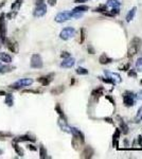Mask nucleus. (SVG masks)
<instances>
[{"mask_svg":"<svg viewBox=\"0 0 142 159\" xmlns=\"http://www.w3.org/2000/svg\"><path fill=\"white\" fill-rule=\"evenodd\" d=\"M142 47V39L138 36H135L134 38L130 40L128 47V51H127V56L128 57H132L135 56L137 53L139 52V50Z\"/></svg>","mask_w":142,"mask_h":159,"instance_id":"obj_1","label":"nucleus"},{"mask_svg":"<svg viewBox=\"0 0 142 159\" xmlns=\"http://www.w3.org/2000/svg\"><path fill=\"white\" fill-rule=\"evenodd\" d=\"M123 98V104L126 107H132L136 103V94L132 91H125L122 96Z\"/></svg>","mask_w":142,"mask_h":159,"instance_id":"obj_2","label":"nucleus"},{"mask_svg":"<svg viewBox=\"0 0 142 159\" xmlns=\"http://www.w3.org/2000/svg\"><path fill=\"white\" fill-rule=\"evenodd\" d=\"M5 14H0V40L5 42L7 40V23H5Z\"/></svg>","mask_w":142,"mask_h":159,"instance_id":"obj_3","label":"nucleus"},{"mask_svg":"<svg viewBox=\"0 0 142 159\" xmlns=\"http://www.w3.org/2000/svg\"><path fill=\"white\" fill-rule=\"evenodd\" d=\"M32 84H33V80H32V78H20V80L16 81L12 85H10V88L11 89H20V88H22V87L31 86Z\"/></svg>","mask_w":142,"mask_h":159,"instance_id":"obj_4","label":"nucleus"},{"mask_svg":"<svg viewBox=\"0 0 142 159\" xmlns=\"http://www.w3.org/2000/svg\"><path fill=\"white\" fill-rule=\"evenodd\" d=\"M30 66H31V68H34V69L43 68V59H41V56H40L38 53H34L33 55L31 56Z\"/></svg>","mask_w":142,"mask_h":159,"instance_id":"obj_5","label":"nucleus"},{"mask_svg":"<svg viewBox=\"0 0 142 159\" xmlns=\"http://www.w3.org/2000/svg\"><path fill=\"white\" fill-rule=\"evenodd\" d=\"M75 29L72 28V27H67L65 29H63L60 31V39H63V40H68V39L72 38L73 36L75 35Z\"/></svg>","mask_w":142,"mask_h":159,"instance_id":"obj_6","label":"nucleus"},{"mask_svg":"<svg viewBox=\"0 0 142 159\" xmlns=\"http://www.w3.org/2000/svg\"><path fill=\"white\" fill-rule=\"evenodd\" d=\"M71 18H72V12H60V13H58L56 15L54 20H55L56 23H62L67 21V20L71 19Z\"/></svg>","mask_w":142,"mask_h":159,"instance_id":"obj_7","label":"nucleus"},{"mask_svg":"<svg viewBox=\"0 0 142 159\" xmlns=\"http://www.w3.org/2000/svg\"><path fill=\"white\" fill-rule=\"evenodd\" d=\"M47 13V5L45 3H41V4H37L36 8L34 9V12H33V15L34 17H43L45 16Z\"/></svg>","mask_w":142,"mask_h":159,"instance_id":"obj_8","label":"nucleus"},{"mask_svg":"<svg viewBox=\"0 0 142 159\" xmlns=\"http://www.w3.org/2000/svg\"><path fill=\"white\" fill-rule=\"evenodd\" d=\"M93 155H94V149H93L91 146L88 145V146H85V147H84L81 157H82V158L87 159V158H91Z\"/></svg>","mask_w":142,"mask_h":159,"instance_id":"obj_9","label":"nucleus"},{"mask_svg":"<svg viewBox=\"0 0 142 159\" xmlns=\"http://www.w3.org/2000/svg\"><path fill=\"white\" fill-rule=\"evenodd\" d=\"M53 76L54 74H48V75H45V76H40V78H37V81L39 82L40 84L43 85V86H48V85L53 81Z\"/></svg>","mask_w":142,"mask_h":159,"instance_id":"obj_10","label":"nucleus"},{"mask_svg":"<svg viewBox=\"0 0 142 159\" xmlns=\"http://www.w3.org/2000/svg\"><path fill=\"white\" fill-rule=\"evenodd\" d=\"M75 64V59L73 57H68V59H64V61L60 63V67L62 68H71Z\"/></svg>","mask_w":142,"mask_h":159,"instance_id":"obj_11","label":"nucleus"},{"mask_svg":"<svg viewBox=\"0 0 142 159\" xmlns=\"http://www.w3.org/2000/svg\"><path fill=\"white\" fill-rule=\"evenodd\" d=\"M57 124H58V126L60 127V130H63V132L68 133V134L71 133V130H70V126H68V124H67L66 120H64V119H62V118H58Z\"/></svg>","mask_w":142,"mask_h":159,"instance_id":"obj_12","label":"nucleus"},{"mask_svg":"<svg viewBox=\"0 0 142 159\" xmlns=\"http://www.w3.org/2000/svg\"><path fill=\"white\" fill-rule=\"evenodd\" d=\"M70 130H71V133H70V134H72L73 137L79 138V140H82V141H84V142H85V136H84V134H83L81 130H77L76 127H70Z\"/></svg>","mask_w":142,"mask_h":159,"instance_id":"obj_13","label":"nucleus"},{"mask_svg":"<svg viewBox=\"0 0 142 159\" xmlns=\"http://www.w3.org/2000/svg\"><path fill=\"white\" fill-rule=\"evenodd\" d=\"M120 136H121V130H120V128H117L116 132L113 133V136H112V145L116 149H118V146H119Z\"/></svg>","mask_w":142,"mask_h":159,"instance_id":"obj_14","label":"nucleus"},{"mask_svg":"<svg viewBox=\"0 0 142 159\" xmlns=\"http://www.w3.org/2000/svg\"><path fill=\"white\" fill-rule=\"evenodd\" d=\"M13 61L12 56L7 53V52H0V62L5 63V64H11Z\"/></svg>","mask_w":142,"mask_h":159,"instance_id":"obj_15","label":"nucleus"},{"mask_svg":"<svg viewBox=\"0 0 142 159\" xmlns=\"http://www.w3.org/2000/svg\"><path fill=\"white\" fill-rule=\"evenodd\" d=\"M36 138L33 136H30V135H22V136L18 137L15 139V141L17 142H24V141H30V142H35Z\"/></svg>","mask_w":142,"mask_h":159,"instance_id":"obj_16","label":"nucleus"},{"mask_svg":"<svg viewBox=\"0 0 142 159\" xmlns=\"http://www.w3.org/2000/svg\"><path fill=\"white\" fill-rule=\"evenodd\" d=\"M104 74H105L106 76H108V78H112V80H115L116 83H120V82L122 81L120 74H118V73H113V72H109L107 71V70H105V71H104Z\"/></svg>","mask_w":142,"mask_h":159,"instance_id":"obj_17","label":"nucleus"},{"mask_svg":"<svg viewBox=\"0 0 142 159\" xmlns=\"http://www.w3.org/2000/svg\"><path fill=\"white\" fill-rule=\"evenodd\" d=\"M71 143H72L73 149H76V151H79V149H81L83 145H84V143H85V142H84V141H82V140H79V138H75V137H73Z\"/></svg>","mask_w":142,"mask_h":159,"instance_id":"obj_18","label":"nucleus"},{"mask_svg":"<svg viewBox=\"0 0 142 159\" xmlns=\"http://www.w3.org/2000/svg\"><path fill=\"white\" fill-rule=\"evenodd\" d=\"M91 96H92L94 99H99L100 97H102V96H104V88L103 87H96V89H93L92 92H91Z\"/></svg>","mask_w":142,"mask_h":159,"instance_id":"obj_19","label":"nucleus"},{"mask_svg":"<svg viewBox=\"0 0 142 159\" xmlns=\"http://www.w3.org/2000/svg\"><path fill=\"white\" fill-rule=\"evenodd\" d=\"M99 62L101 65H107V64L112 62V59L111 57H109L106 53H103V54H101V56L99 57Z\"/></svg>","mask_w":142,"mask_h":159,"instance_id":"obj_20","label":"nucleus"},{"mask_svg":"<svg viewBox=\"0 0 142 159\" xmlns=\"http://www.w3.org/2000/svg\"><path fill=\"white\" fill-rule=\"evenodd\" d=\"M89 10V7L86 5V4H79L77 7H75L72 10V13H85L87 11Z\"/></svg>","mask_w":142,"mask_h":159,"instance_id":"obj_21","label":"nucleus"},{"mask_svg":"<svg viewBox=\"0 0 142 159\" xmlns=\"http://www.w3.org/2000/svg\"><path fill=\"white\" fill-rule=\"evenodd\" d=\"M7 42V47L9 48V50L14 53H17L18 52V44L17 42H11V40H5Z\"/></svg>","mask_w":142,"mask_h":159,"instance_id":"obj_22","label":"nucleus"},{"mask_svg":"<svg viewBox=\"0 0 142 159\" xmlns=\"http://www.w3.org/2000/svg\"><path fill=\"white\" fill-rule=\"evenodd\" d=\"M119 124H120V130H121V133L126 135V134L128 133L129 127H128V125L125 123V121L123 120V119H121L120 117H119Z\"/></svg>","mask_w":142,"mask_h":159,"instance_id":"obj_23","label":"nucleus"},{"mask_svg":"<svg viewBox=\"0 0 142 159\" xmlns=\"http://www.w3.org/2000/svg\"><path fill=\"white\" fill-rule=\"evenodd\" d=\"M12 145H13L14 149H15V152L17 153V155H19L20 157H23V156H24V152H23V149H21L19 145H18V142H17V141L14 140L13 143H12Z\"/></svg>","mask_w":142,"mask_h":159,"instance_id":"obj_24","label":"nucleus"},{"mask_svg":"<svg viewBox=\"0 0 142 159\" xmlns=\"http://www.w3.org/2000/svg\"><path fill=\"white\" fill-rule=\"evenodd\" d=\"M15 67L10 65H3L0 63V73H7V72H11L12 70H14Z\"/></svg>","mask_w":142,"mask_h":159,"instance_id":"obj_25","label":"nucleus"},{"mask_svg":"<svg viewBox=\"0 0 142 159\" xmlns=\"http://www.w3.org/2000/svg\"><path fill=\"white\" fill-rule=\"evenodd\" d=\"M64 91H65V87H64L63 85H60V86H56V87H54L53 89H51V94H53V96H58V94L63 93Z\"/></svg>","mask_w":142,"mask_h":159,"instance_id":"obj_26","label":"nucleus"},{"mask_svg":"<svg viewBox=\"0 0 142 159\" xmlns=\"http://www.w3.org/2000/svg\"><path fill=\"white\" fill-rule=\"evenodd\" d=\"M136 12H137V8L136 7L132 8V9L129 10V12L127 13V15H126V21H127V23H130V21L134 19V17H135L136 15Z\"/></svg>","mask_w":142,"mask_h":159,"instance_id":"obj_27","label":"nucleus"},{"mask_svg":"<svg viewBox=\"0 0 142 159\" xmlns=\"http://www.w3.org/2000/svg\"><path fill=\"white\" fill-rule=\"evenodd\" d=\"M5 104H7L9 107H12L14 105V97L12 93H5Z\"/></svg>","mask_w":142,"mask_h":159,"instance_id":"obj_28","label":"nucleus"},{"mask_svg":"<svg viewBox=\"0 0 142 159\" xmlns=\"http://www.w3.org/2000/svg\"><path fill=\"white\" fill-rule=\"evenodd\" d=\"M106 5H107V8H111L112 9V8H119L121 5V3L118 0H107Z\"/></svg>","mask_w":142,"mask_h":159,"instance_id":"obj_29","label":"nucleus"},{"mask_svg":"<svg viewBox=\"0 0 142 159\" xmlns=\"http://www.w3.org/2000/svg\"><path fill=\"white\" fill-rule=\"evenodd\" d=\"M55 111L60 115V118H62V119L67 121V117L65 116V114H64V111H63V109H62V107H60V104H56L55 105Z\"/></svg>","mask_w":142,"mask_h":159,"instance_id":"obj_30","label":"nucleus"},{"mask_svg":"<svg viewBox=\"0 0 142 159\" xmlns=\"http://www.w3.org/2000/svg\"><path fill=\"white\" fill-rule=\"evenodd\" d=\"M22 1L23 0H15L14 1V3L11 5V10L12 11H18L19 10V8H20V5L22 4Z\"/></svg>","mask_w":142,"mask_h":159,"instance_id":"obj_31","label":"nucleus"},{"mask_svg":"<svg viewBox=\"0 0 142 159\" xmlns=\"http://www.w3.org/2000/svg\"><path fill=\"white\" fill-rule=\"evenodd\" d=\"M99 78H100V80H101L102 82H104L105 84H111V85H113V86H115V85L117 84L115 80H112V78H108V76H107V78H103V76H100Z\"/></svg>","mask_w":142,"mask_h":159,"instance_id":"obj_32","label":"nucleus"},{"mask_svg":"<svg viewBox=\"0 0 142 159\" xmlns=\"http://www.w3.org/2000/svg\"><path fill=\"white\" fill-rule=\"evenodd\" d=\"M94 12H98V13H105V12H107V5H106V4H100L99 7L94 9Z\"/></svg>","mask_w":142,"mask_h":159,"instance_id":"obj_33","label":"nucleus"},{"mask_svg":"<svg viewBox=\"0 0 142 159\" xmlns=\"http://www.w3.org/2000/svg\"><path fill=\"white\" fill-rule=\"evenodd\" d=\"M39 157L41 159L48 158V156H47V149L43 145H40L39 147Z\"/></svg>","mask_w":142,"mask_h":159,"instance_id":"obj_34","label":"nucleus"},{"mask_svg":"<svg viewBox=\"0 0 142 159\" xmlns=\"http://www.w3.org/2000/svg\"><path fill=\"white\" fill-rule=\"evenodd\" d=\"M79 33H81V35H79V44H83V42H85V39H86V30L84 29V28H82Z\"/></svg>","mask_w":142,"mask_h":159,"instance_id":"obj_35","label":"nucleus"},{"mask_svg":"<svg viewBox=\"0 0 142 159\" xmlns=\"http://www.w3.org/2000/svg\"><path fill=\"white\" fill-rule=\"evenodd\" d=\"M75 72L77 73V74H79V75H86V74H88V70H87V69H85V68H83V67H79V68L75 70Z\"/></svg>","mask_w":142,"mask_h":159,"instance_id":"obj_36","label":"nucleus"},{"mask_svg":"<svg viewBox=\"0 0 142 159\" xmlns=\"http://www.w3.org/2000/svg\"><path fill=\"white\" fill-rule=\"evenodd\" d=\"M142 120V106L138 109V113H137V116L135 118L136 122H139V121Z\"/></svg>","mask_w":142,"mask_h":159,"instance_id":"obj_37","label":"nucleus"},{"mask_svg":"<svg viewBox=\"0 0 142 159\" xmlns=\"http://www.w3.org/2000/svg\"><path fill=\"white\" fill-rule=\"evenodd\" d=\"M110 13V15H111V17H115V16H117L118 14L120 13V10H119V8H112L111 9V11L109 12Z\"/></svg>","mask_w":142,"mask_h":159,"instance_id":"obj_38","label":"nucleus"},{"mask_svg":"<svg viewBox=\"0 0 142 159\" xmlns=\"http://www.w3.org/2000/svg\"><path fill=\"white\" fill-rule=\"evenodd\" d=\"M70 53L69 52H67V51H63L62 52V54H60V57L62 59H68V57H70Z\"/></svg>","mask_w":142,"mask_h":159,"instance_id":"obj_39","label":"nucleus"},{"mask_svg":"<svg viewBox=\"0 0 142 159\" xmlns=\"http://www.w3.org/2000/svg\"><path fill=\"white\" fill-rule=\"evenodd\" d=\"M16 15H17V12H16V11H12L11 13L7 14V17L9 18V19H12V18H14V17L16 16Z\"/></svg>","mask_w":142,"mask_h":159,"instance_id":"obj_40","label":"nucleus"},{"mask_svg":"<svg viewBox=\"0 0 142 159\" xmlns=\"http://www.w3.org/2000/svg\"><path fill=\"white\" fill-rule=\"evenodd\" d=\"M23 93H39L40 91L38 90H32V89H26V90L22 91Z\"/></svg>","mask_w":142,"mask_h":159,"instance_id":"obj_41","label":"nucleus"},{"mask_svg":"<svg viewBox=\"0 0 142 159\" xmlns=\"http://www.w3.org/2000/svg\"><path fill=\"white\" fill-rule=\"evenodd\" d=\"M136 66H137V68H139V69H141V68H142V56H141V57H139V59H137Z\"/></svg>","mask_w":142,"mask_h":159,"instance_id":"obj_42","label":"nucleus"},{"mask_svg":"<svg viewBox=\"0 0 142 159\" xmlns=\"http://www.w3.org/2000/svg\"><path fill=\"white\" fill-rule=\"evenodd\" d=\"M128 76H130V78H136L137 76V73H136L135 70H132V69H129V71H128Z\"/></svg>","mask_w":142,"mask_h":159,"instance_id":"obj_43","label":"nucleus"},{"mask_svg":"<svg viewBox=\"0 0 142 159\" xmlns=\"http://www.w3.org/2000/svg\"><path fill=\"white\" fill-rule=\"evenodd\" d=\"M129 67H130V65H129V63H127L126 65L122 66V67H120V69L123 70V71H127V70H129Z\"/></svg>","mask_w":142,"mask_h":159,"instance_id":"obj_44","label":"nucleus"},{"mask_svg":"<svg viewBox=\"0 0 142 159\" xmlns=\"http://www.w3.org/2000/svg\"><path fill=\"white\" fill-rule=\"evenodd\" d=\"M134 143H139V145L142 146V136H138L137 137V139L135 140V142Z\"/></svg>","mask_w":142,"mask_h":159,"instance_id":"obj_45","label":"nucleus"},{"mask_svg":"<svg viewBox=\"0 0 142 159\" xmlns=\"http://www.w3.org/2000/svg\"><path fill=\"white\" fill-rule=\"evenodd\" d=\"M28 149H30V151H32V152L37 151V147L35 145H33V144H29V145H28Z\"/></svg>","mask_w":142,"mask_h":159,"instance_id":"obj_46","label":"nucleus"},{"mask_svg":"<svg viewBox=\"0 0 142 159\" xmlns=\"http://www.w3.org/2000/svg\"><path fill=\"white\" fill-rule=\"evenodd\" d=\"M105 98H106V99H107V100H109V101H110V102H111V104H112V105H113V106L116 105V101L113 100V99H112V98L110 97V96H105Z\"/></svg>","mask_w":142,"mask_h":159,"instance_id":"obj_47","label":"nucleus"},{"mask_svg":"<svg viewBox=\"0 0 142 159\" xmlns=\"http://www.w3.org/2000/svg\"><path fill=\"white\" fill-rule=\"evenodd\" d=\"M136 99H138V100L142 101V90H140L138 93L136 94Z\"/></svg>","mask_w":142,"mask_h":159,"instance_id":"obj_48","label":"nucleus"},{"mask_svg":"<svg viewBox=\"0 0 142 159\" xmlns=\"http://www.w3.org/2000/svg\"><path fill=\"white\" fill-rule=\"evenodd\" d=\"M56 2H57V0H48V3H49L51 7H54L56 4Z\"/></svg>","mask_w":142,"mask_h":159,"instance_id":"obj_49","label":"nucleus"},{"mask_svg":"<svg viewBox=\"0 0 142 159\" xmlns=\"http://www.w3.org/2000/svg\"><path fill=\"white\" fill-rule=\"evenodd\" d=\"M88 52H89L90 54H94L96 53V51H94V49L91 47V46H88Z\"/></svg>","mask_w":142,"mask_h":159,"instance_id":"obj_50","label":"nucleus"},{"mask_svg":"<svg viewBox=\"0 0 142 159\" xmlns=\"http://www.w3.org/2000/svg\"><path fill=\"white\" fill-rule=\"evenodd\" d=\"M104 121H106V122H108L110 124H113V120H112L111 118H104Z\"/></svg>","mask_w":142,"mask_h":159,"instance_id":"obj_51","label":"nucleus"},{"mask_svg":"<svg viewBox=\"0 0 142 159\" xmlns=\"http://www.w3.org/2000/svg\"><path fill=\"white\" fill-rule=\"evenodd\" d=\"M88 0H74V2L75 3H83V2H86Z\"/></svg>","mask_w":142,"mask_h":159,"instance_id":"obj_52","label":"nucleus"},{"mask_svg":"<svg viewBox=\"0 0 142 159\" xmlns=\"http://www.w3.org/2000/svg\"><path fill=\"white\" fill-rule=\"evenodd\" d=\"M43 1H45V0H36L35 3H36V5L37 4H41V3H43Z\"/></svg>","mask_w":142,"mask_h":159,"instance_id":"obj_53","label":"nucleus"},{"mask_svg":"<svg viewBox=\"0 0 142 159\" xmlns=\"http://www.w3.org/2000/svg\"><path fill=\"white\" fill-rule=\"evenodd\" d=\"M124 145H125V147H128L129 144H128V141H127V139L124 140Z\"/></svg>","mask_w":142,"mask_h":159,"instance_id":"obj_54","label":"nucleus"},{"mask_svg":"<svg viewBox=\"0 0 142 159\" xmlns=\"http://www.w3.org/2000/svg\"><path fill=\"white\" fill-rule=\"evenodd\" d=\"M0 96H5V91H4V90H0Z\"/></svg>","mask_w":142,"mask_h":159,"instance_id":"obj_55","label":"nucleus"},{"mask_svg":"<svg viewBox=\"0 0 142 159\" xmlns=\"http://www.w3.org/2000/svg\"><path fill=\"white\" fill-rule=\"evenodd\" d=\"M74 84V78H72V80H71V83H70V85H73Z\"/></svg>","mask_w":142,"mask_h":159,"instance_id":"obj_56","label":"nucleus"},{"mask_svg":"<svg viewBox=\"0 0 142 159\" xmlns=\"http://www.w3.org/2000/svg\"><path fill=\"white\" fill-rule=\"evenodd\" d=\"M140 84H141V85H142V80H141V81H140Z\"/></svg>","mask_w":142,"mask_h":159,"instance_id":"obj_57","label":"nucleus"},{"mask_svg":"<svg viewBox=\"0 0 142 159\" xmlns=\"http://www.w3.org/2000/svg\"><path fill=\"white\" fill-rule=\"evenodd\" d=\"M0 47H1V45H0Z\"/></svg>","mask_w":142,"mask_h":159,"instance_id":"obj_58","label":"nucleus"}]
</instances>
